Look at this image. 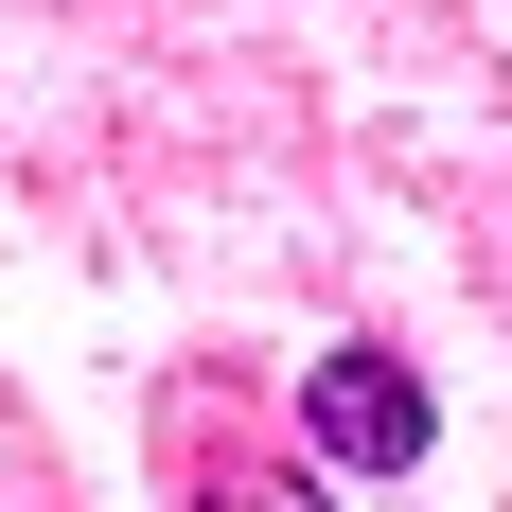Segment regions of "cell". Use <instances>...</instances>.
<instances>
[{
	"instance_id": "obj_2",
	"label": "cell",
	"mask_w": 512,
	"mask_h": 512,
	"mask_svg": "<svg viewBox=\"0 0 512 512\" xmlns=\"http://www.w3.org/2000/svg\"><path fill=\"white\" fill-rule=\"evenodd\" d=\"M177 512H336V477H195Z\"/></svg>"
},
{
	"instance_id": "obj_1",
	"label": "cell",
	"mask_w": 512,
	"mask_h": 512,
	"mask_svg": "<svg viewBox=\"0 0 512 512\" xmlns=\"http://www.w3.org/2000/svg\"><path fill=\"white\" fill-rule=\"evenodd\" d=\"M301 442H318V477H407L424 442H442V389H424L389 336H336V354L301 371Z\"/></svg>"
}]
</instances>
